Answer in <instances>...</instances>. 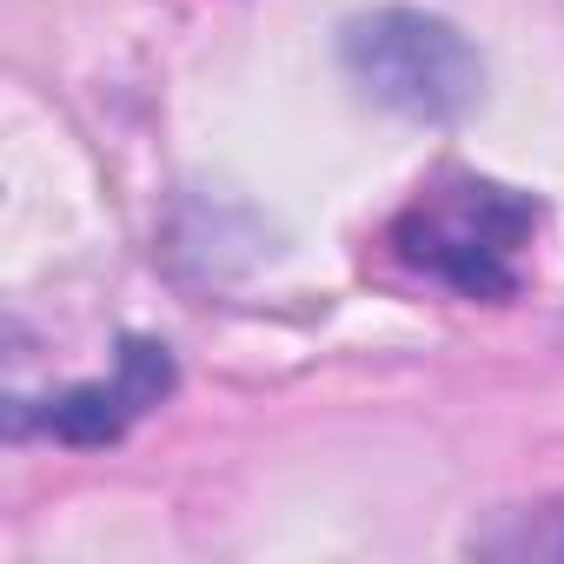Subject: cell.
Returning a JSON list of instances; mask_svg holds the SVG:
<instances>
[{"label": "cell", "mask_w": 564, "mask_h": 564, "mask_svg": "<svg viewBox=\"0 0 564 564\" xmlns=\"http://www.w3.org/2000/svg\"><path fill=\"white\" fill-rule=\"evenodd\" d=\"M531 226H538V199L478 173H445L392 219V252L412 272L452 286L458 300H511L518 246L531 239Z\"/></svg>", "instance_id": "1"}, {"label": "cell", "mask_w": 564, "mask_h": 564, "mask_svg": "<svg viewBox=\"0 0 564 564\" xmlns=\"http://www.w3.org/2000/svg\"><path fill=\"white\" fill-rule=\"evenodd\" d=\"M339 67L352 74V87L405 120H458L471 113V100L485 94V61L478 47L419 8H379L346 21L339 34Z\"/></svg>", "instance_id": "2"}, {"label": "cell", "mask_w": 564, "mask_h": 564, "mask_svg": "<svg viewBox=\"0 0 564 564\" xmlns=\"http://www.w3.org/2000/svg\"><path fill=\"white\" fill-rule=\"evenodd\" d=\"M173 379H180V372H173V352H166L160 339H120L113 379L67 386L61 399H47L41 425H47V438L80 445V452L113 445V438H127V425H133L140 412H153V405L173 392Z\"/></svg>", "instance_id": "3"}, {"label": "cell", "mask_w": 564, "mask_h": 564, "mask_svg": "<svg viewBox=\"0 0 564 564\" xmlns=\"http://www.w3.org/2000/svg\"><path fill=\"white\" fill-rule=\"evenodd\" d=\"M471 551L511 557V564H524V557H531V564H564V498L498 511L491 531H471Z\"/></svg>", "instance_id": "4"}]
</instances>
